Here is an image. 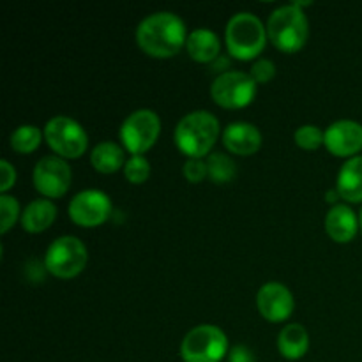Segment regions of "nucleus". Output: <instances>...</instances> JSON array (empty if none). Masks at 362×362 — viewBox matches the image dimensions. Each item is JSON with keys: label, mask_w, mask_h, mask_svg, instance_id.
Returning <instances> with one entry per match:
<instances>
[{"label": "nucleus", "mask_w": 362, "mask_h": 362, "mask_svg": "<svg viewBox=\"0 0 362 362\" xmlns=\"http://www.w3.org/2000/svg\"><path fill=\"white\" fill-rule=\"evenodd\" d=\"M226 350L228 338L223 329L211 324L193 327L180 343V357L186 362H219Z\"/></svg>", "instance_id": "39448f33"}, {"label": "nucleus", "mask_w": 362, "mask_h": 362, "mask_svg": "<svg viewBox=\"0 0 362 362\" xmlns=\"http://www.w3.org/2000/svg\"><path fill=\"white\" fill-rule=\"evenodd\" d=\"M219 134V120L207 110H194L179 120L175 127V141L189 158L209 154Z\"/></svg>", "instance_id": "f03ea898"}, {"label": "nucleus", "mask_w": 362, "mask_h": 362, "mask_svg": "<svg viewBox=\"0 0 362 362\" xmlns=\"http://www.w3.org/2000/svg\"><path fill=\"white\" fill-rule=\"evenodd\" d=\"M257 304L260 313L271 322H281L293 310V296L283 283L269 281L258 290Z\"/></svg>", "instance_id": "ddd939ff"}, {"label": "nucleus", "mask_w": 362, "mask_h": 362, "mask_svg": "<svg viewBox=\"0 0 362 362\" xmlns=\"http://www.w3.org/2000/svg\"><path fill=\"white\" fill-rule=\"evenodd\" d=\"M219 46L218 35L205 27L191 32L186 41L187 52L198 62H214L219 55Z\"/></svg>", "instance_id": "a211bd4d"}, {"label": "nucleus", "mask_w": 362, "mask_h": 362, "mask_svg": "<svg viewBox=\"0 0 362 362\" xmlns=\"http://www.w3.org/2000/svg\"><path fill=\"white\" fill-rule=\"evenodd\" d=\"M90 161L98 172L103 173H113L126 165V156H124V148L115 141H101L92 148Z\"/></svg>", "instance_id": "aec40b11"}, {"label": "nucleus", "mask_w": 362, "mask_h": 362, "mask_svg": "<svg viewBox=\"0 0 362 362\" xmlns=\"http://www.w3.org/2000/svg\"><path fill=\"white\" fill-rule=\"evenodd\" d=\"M359 223H361V230H362V209H361V218H359Z\"/></svg>", "instance_id": "7c9ffc66"}, {"label": "nucleus", "mask_w": 362, "mask_h": 362, "mask_svg": "<svg viewBox=\"0 0 362 362\" xmlns=\"http://www.w3.org/2000/svg\"><path fill=\"white\" fill-rule=\"evenodd\" d=\"M57 218V207L48 198L32 200L21 212V225L27 232H42Z\"/></svg>", "instance_id": "f3484780"}, {"label": "nucleus", "mask_w": 362, "mask_h": 362, "mask_svg": "<svg viewBox=\"0 0 362 362\" xmlns=\"http://www.w3.org/2000/svg\"><path fill=\"white\" fill-rule=\"evenodd\" d=\"M228 362H255V356L246 345H235L228 352Z\"/></svg>", "instance_id": "c85d7f7f"}, {"label": "nucleus", "mask_w": 362, "mask_h": 362, "mask_svg": "<svg viewBox=\"0 0 362 362\" xmlns=\"http://www.w3.org/2000/svg\"><path fill=\"white\" fill-rule=\"evenodd\" d=\"M205 163H207L209 177L218 184L230 182L237 173L235 161L223 152H212L207 156Z\"/></svg>", "instance_id": "412c9836"}, {"label": "nucleus", "mask_w": 362, "mask_h": 362, "mask_svg": "<svg viewBox=\"0 0 362 362\" xmlns=\"http://www.w3.org/2000/svg\"><path fill=\"white\" fill-rule=\"evenodd\" d=\"M278 349L286 359H300L310 349V336L304 325L288 324L279 331Z\"/></svg>", "instance_id": "6ab92c4d"}, {"label": "nucleus", "mask_w": 362, "mask_h": 362, "mask_svg": "<svg viewBox=\"0 0 362 362\" xmlns=\"http://www.w3.org/2000/svg\"><path fill=\"white\" fill-rule=\"evenodd\" d=\"M325 133L315 124H304L299 129L296 131L293 138H296L297 145H300L303 148H317L324 144Z\"/></svg>", "instance_id": "b1692460"}, {"label": "nucleus", "mask_w": 362, "mask_h": 362, "mask_svg": "<svg viewBox=\"0 0 362 362\" xmlns=\"http://www.w3.org/2000/svg\"><path fill=\"white\" fill-rule=\"evenodd\" d=\"M225 35L230 55L247 60L257 57L264 49L267 28L253 13L240 11L228 20Z\"/></svg>", "instance_id": "7ed1b4c3"}, {"label": "nucleus", "mask_w": 362, "mask_h": 362, "mask_svg": "<svg viewBox=\"0 0 362 362\" xmlns=\"http://www.w3.org/2000/svg\"><path fill=\"white\" fill-rule=\"evenodd\" d=\"M112 214V202L105 191L85 189L69 202V216L81 226H98Z\"/></svg>", "instance_id": "9b49d317"}, {"label": "nucleus", "mask_w": 362, "mask_h": 362, "mask_svg": "<svg viewBox=\"0 0 362 362\" xmlns=\"http://www.w3.org/2000/svg\"><path fill=\"white\" fill-rule=\"evenodd\" d=\"M14 180H16V170L7 159H2L0 161V191L6 193L13 186Z\"/></svg>", "instance_id": "cd10ccee"}, {"label": "nucleus", "mask_w": 362, "mask_h": 362, "mask_svg": "<svg viewBox=\"0 0 362 362\" xmlns=\"http://www.w3.org/2000/svg\"><path fill=\"white\" fill-rule=\"evenodd\" d=\"M186 41V23L170 11L152 13L138 23V46L152 57L175 55Z\"/></svg>", "instance_id": "f257e3e1"}, {"label": "nucleus", "mask_w": 362, "mask_h": 362, "mask_svg": "<svg viewBox=\"0 0 362 362\" xmlns=\"http://www.w3.org/2000/svg\"><path fill=\"white\" fill-rule=\"evenodd\" d=\"M87 247L78 237L62 235L53 240L46 250V269L57 278H73L87 265Z\"/></svg>", "instance_id": "423d86ee"}, {"label": "nucleus", "mask_w": 362, "mask_h": 362, "mask_svg": "<svg viewBox=\"0 0 362 362\" xmlns=\"http://www.w3.org/2000/svg\"><path fill=\"white\" fill-rule=\"evenodd\" d=\"M124 175L129 182L141 184L151 175V163L141 154H133L124 165Z\"/></svg>", "instance_id": "5701e85b"}, {"label": "nucleus", "mask_w": 362, "mask_h": 362, "mask_svg": "<svg viewBox=\"0 0 362 362\" xmlns=\"http://www.w3.org/2000/svg\"><path fill=\"white\" fill-rule=\"evenodd\" d=\"M182 172L186 179L191 180V182H200V180H204L209 175L207 163L202 158H187V161L182 166Z\"/></svg>", "instance_id": "a878e982"}, {"label": "nucleus", "mask_w": 362, "mask_h": 362, "mask_svg": "<svg viewBox=\"0 0 362 362\" xmlns=\"http://www.w3.org/2000/svg\"><path fill=\"white\" fill-rule=\"evenodd\" d=\"M45 138L49 147L64 158H78L85 152L88 136L80 122L67 115H55L46 122Z\"/></svg>", "instance_id": "6e6552de"}, {"label": "nucleus", "mask_w": 362, "mask_h": 362, "mask_svg": "<svg viewBox=\"0 0 362 362\" xmlns=\"http://www.w3.org/2000/svg\"><path fill=\"white\" fill-rule=\"evenodd\" d=\"M359 228V219L349 205L336 204L325 216V230L336 243H349Z\"/></svg>", "instance_id": "2eb2a0df"}, {"label": "nucleus", "mask_w": 362, "mask_h": 362, "mask_svg": "<svg viewBox=\"0 0 362 362\" xmlns=\"http://www.w3.org/2000/svg\"><path fill=\"white\" fill-rule=\"evenodd\" d=\"M336 194H339L338 189H336V191H334V189L329 191V193H327V200H329V202H334V200H336Z\"/></svg>", "instance_id": "c756f323"}, {"label": "nucleus", "mask_w": 362, "mask_h": 362, "mask_svg": "<svg viewBox=\"0 0 362 362\" xmlns=\"http://www.w3.org/2000/svg\"><path fill=\"white\" fill-rule=\"evenodd\" d=\"M267 34L279 49L296 52L306 42L310 34L306 14L293 2L278 7L269 16Z\"/></svg>", "instance_id": "20e7f679"}, {"label": "nucleus", "mask_w": 362, "mask_h": 362, "mask_svg": "<svg viewBox=\"0 0 362 362\" xmlns=\"http://www.w3.org/2000/svg\"><path fill=\"white\" fill-rule=\"evenodd\" d=\"M324 144L336 156L356 154L362 148V124L350 119L336 120L325 129Z\"/></svg>", "instance_id": "f8f14e48"}, {"label": "nucleus", "mask_w": 362, "mask_h": 362, "mask_svg": "<svg viewBox=\"0 0 362 362\" xmlns=\"http://www.w3.org/2000/svg\"><path fill=\"white\" fill-rule=\"evenodd\" d=\"M251 76L257 83H265V81L271 80L276 74V66L272 60L269 59H258L255 60L253 66H251Z\"/></svg>", "instance_id": "bb28decb"}, {"label": "nucleus", "mask_w": 362, "mask_h": 362, "mask_svg": "<svg viewBox=\"0 0 362 362\" xmlns=\"http://www.w3.org/2000/svg\"><path fill=\"white\" fill-rule=\"evenodd\" d=\"M20 214V204L14 197L11 194H2L0 197V232L6 233L11 226L14 225V221L18 219Z\"/></svg>", "instance_id": "393cba45"}, {"label": "nucleus", "mask_w": 362, "mask_h": 362, "mask_svg": "<svg viewBox=\"0 0 362 362\" xmlns=\"http://www.w3.org/2000/svg\"><path fill=\"white\" fill-rule=\"evenodd\" d=\"M211 94L218 105L226 108H243L253 101L257 94V81L243 71L219 73L211 85Z\"/></svg>", "instance_id": "1a4fd4ad"}, {"label": "nucleus", "mask_w": 362, "mask_h": 362, "mask_svg": "<svg viewBox=\"0 0 362 362\" xmlns=\"http://www.w3.org/2000/svg\"><path fill=\"white\" fill-rule=\"evenodd\" d=\"M223 144L233 154L250 156L262 145V133L255 124L237 120L226 126L223 133Z\"/></svg>", "instance_id": "4468645a"}, {"label": "nucleus", "mask_w": 362, "mask_h": 362, "mask_svg": "<svg viewBox=\"0 0 362 362\" xmlns=\"http://www.w3.org/2000/svg\"><path fill=\"white\" fill-rule=\"evenodd\" d=\"M161 131V120L154 110L140 108L129 113L120 126V140L133 154H144L156 144Z\"/></svg>", "instance_id": "0eeeda50"}, {"label": "nucleus", "mask_w": 362, "mask_h": 362, "mask_svg": "<svg viewBox=\"0 0 362 362\" xmlns=\"http://www.w3.org/2000/svg\"><path fill=\"white\" fill-rule=\"evenodd\" d=\"M42 133L37 126H32V124H23V126L16 127V129L11 133V147L18 152H32L34 148L39 147L41 144Z\"/></svg>", "instance_id": "4be33fe9"}, {"label": "nucleus", "mask_w": 362, "mask_h": 362, "mask_svg": "<svg viewBox=\"0 0 362 362\" xmlns=\"http://www.w3.org/2000/svg\"><path fill=\"white\" fill-rule=\"evenodd\" d=\"M71 168L60 156H42L34 166V184L39 193L48 198H59L69 189Z\"/></svg>", "instance_id": "9d476101"}, {"label": "nucleus", "mask_w": 362, "mask_h": 362, "mask_svg": "<svg viewBox=\"0 0 362 362\" xmlns=\"http://www.w3.org/2000/svg\"><path fill=\"white\" fill-rule=\"evenodd\" d=\"M339 197L349 202H362V156L346 159L338 173Z\"/></svg>", "instance_id": "dca6fc26"}]
</instances>
